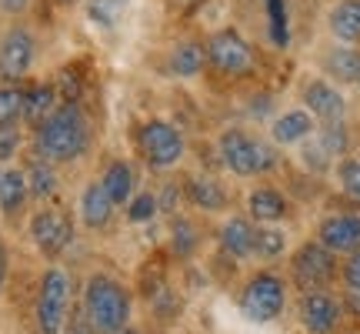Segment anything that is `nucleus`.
Returning <instances> with one entry per match:
<instances>
[{
  "mask_svg": "<svg viewBox=\"0 0 360 334\" xmlns=\"http://www.w3.org/2000/svg\"><path fill=\"white\" fill-rule=\"evenodd\" d=\"M117 334H141L137 328H124V331H117Z\"/></svg>",
  "mask_w": 360,
  "mask_h": 334,
  "instance_id": "43",
  "label": "nucleus"
},
{
  "mask_svg": "<svg viewBox=\"0 0 360 334\" xmlns=\"http://www.w3.org/2000/svg\"><path fill=\"white\" fill-rule=\"evenodd\" d=\"M300 101H304V111H307L314 120H321V124H340V120L347 117V101H344V94L323 78L307 80Z\"/></svg>",
  "mask_w": 360,
  "mask_h": 334,
  "instance_id": "12",
  "label": "nucleus"
},
{
  "mask_svg": "<svg viewBox=\"0 0 360 334\" xmlns=\"http://www.w3.org/2000/svg\"><path fill=\"white\" fill-rule=\"evenodd\" d=\"M37 61V40L27 27L13 24L0 34V84H17L30 74Z\"/></svg>",
  "mask_w": 360,
  "mask_h": 334,
  "instance_id": "9",
  "label": "nucleus"
},
{
  "mask_svg": "<svg viewBox=\"0 0 360 334\" xmlns=\"http://www.w3.org/2000/svg\"><path fill=\"white\" fill-rule=\"evenodd\" d=\"M130 11V0H87V20L101 30H114Z\"/></svg>",
  "mask_w": 360,
  "mask_h": 334,
  "instance_id": "28",
  "label": "nucleus"
},
{
  "mask_svg": "<svg viewBox=\"0 0 360 334\" xmlns=\"http://www.w3.org/2000/svg\"><path fill=\"white\" fill-rule=\"evenodd\" d=\"M84 318L94 324L97 334H117L130 328V314H134V297H130L127 284H120L110 274H90L84 284Z\"/></svg>",
  "mask_w": 360,
  "mask_h": 334,
  "instance_id": "2",
  "label": "nucleus"
},
{
  "mask_svg": "<svg viewBox=\"0 0 360 334\" xmlns=\"http://www.w3.org/2000/svg\"><path fill=\"white\" fill-rule=\"evenodd\" d=\"M184 197H187L197 211H207V214H217V211H227V207H231L227 187H224L217 178H210V174H191V178L184 180Z\"/></svg>",
  "mask_w": 360,
  "mask_h": 334,
  "instance_id": "15",
  "label": "nucleus"
},
{
  "mask_svg": "<svg viewBox=\"0 0 360 334\" xmlns=\"http://www.w3.org/2000/svg\"><path fill=\"white\" fill-rule=\"evenodd\" d=\"M30 241L44 257H60L74 241V221L60 207H44L30 218Z\"/></svg>",
  "mask_w": 360,
  "mask_h": 334,
  "instance_id": "10",
  "label": "nucleus"
},
{
  "mask_svg": "<svg viewBox=\"0 0 360 334\" xmlns=\"http://www.w3.org/2000/svg\"><path fill=\"white\" fill-rule=\"evenodd\" d=\"M314 117L304 111V107H294V111H283L281 117H274L270 124V141L281 144V147H294V144H304L314 137Z\"/></svg>",
  "mask_w": 360,
  "mask_h": 334,
  "instance_id": "17",
  "label": "nucleus"
},
{
  "mask_svg": "<svg viewBox=\"0 0 360 334\" xmlns=\"http://www.w3.org/2000/svg\"><path fill=\"white\" fill-rule=\"evenodd\" d=\"M30 187H27V174L20 167H7L0 178V214L4 218H17L24 211Z\"/></svg>",
  "mask_w": 360,
  "mask_h": 334,
  "instance_id": "22",
  "label": "nucleus"
},
{
  "mask_svg": "<svg viewBox=\"0 0 360 334\" xmlns=\"http://www.w3.org/2000/svg\"><path fill=\"white\" fill-rule=\"evenodd\" d=\"M170 11H177V13H193L197 7H204L207 0H164Z\"/></svg>",
  "mask_w": 360,
  "mask_h": 334,
  "instance_id": "40",
  "label": "nucleus"
},
{
  "mask_svg": "<svg viewBox=\"0 0 360 334\" xmlns=\"http://www.w3.org/2000/svg\"><path fill=\"white\" fill-rule=\"evenodd\" d=\"M177 197H180V187L177 180H167L160 191H157V201H160V211H167V214H174L177 211Z\"/></svg>",
  "mask_w": 360,
  "mask_h": 334,
  "instance_id": "36",
  "label": "nucleus"
},
{
  "mask_svg": "<svg viewBox=\"0 0 360 334\" xmlns=\"http://www.w3.org/2000/svg\"><path fill=\"white\" fill-rule=\"evenodd\" d=\"M264 13H267V34L274 47H287L290 44V13H287V0H260Z\"/></svg>",
  "mask_w": 360,
  "mask_h": 334,
  "instance_id": "27",
  "label": "nucleus"
},
{
  "mask_svg": "<svg viewBox=\"0 0 360 334\" xmlns=\"http://www.w3.org/2000/svg\"><path fill=\"white\" fill-rule=\"evenodd\" d=\"M287 214H290V204H287L283 191H277V187L264 184V187H254L247 194V218L257 221L260 228L264 224H281Z\"/></svg>",
  "mask_w": 360,
  "mask_h": 334,
  "instance_id": "16",
  "label": "nucleus"
},
{
  "mask_svg": "<svg viewBox=\"0 0 360 334\" xmlns=\"http://www.w3.org/2000/svg\"><path fill=\"white\" fill-rule=\"evenodd\" d=\"M57 4H74V0H57Z\"/></svg>",
  "mask_w": 360,
  "mask_h": 334,
  "instance_id": "44",
  "label": "nucleus"
},
{
  "mask_svg": "<svg viewBox=\"0 0 360 334\" xmlns=\"http://www.w3.org/2000/svg\"><path fill=\"white\" fill-rule=\"evenodd\" d=\"M340 304H344V314H354V318H360V291H350V287H344Z\"/></svg>",
  "mask_w": 360,
  "mask_h": 334,
  "instance_id": "39",
  "label": "nucleus"
},
{
  "mask_svg": "<svg viewBox=\"0 0 360 334\" xmlns=\"http://www.w3.org/2000/svg\"><path fill=\"white\" fill-rule=\"evenodd\" d=\"M327 27L340 44H360V0H337L327 13Z\"/></svg>",
  "mask_w": 360,
  "mask_h": 334,
  "instance_id": "20",
  "label": "nucleus"
},
{
  "mask_svg": "<svg viewBox=\"0 0 360 334\" xmlns=\"http://www.w3.org/2000/svg\"><path fill=\"white\" fill-rule=\"evenodd\" d=\"M337 184L350 201H360V157H340L337 161Z\"/></svg>",
  "mask_w": 360,
  "mask_h": 334,
  "instance_id": "33",
  "label": "nucleus"
},
{
  "mask_svg": "<svg viewBox=\"0 0 360 334\" xmlns=\"http://www.w3.org/2000/svg\"><path fill=\"white\" fill-rule=\"evenodd\" d=\"M0 178H4V171H0Z\"/></svg>",
  "mask_w": 360,
  "mask_h": 334,
  "instance_id": "45",
  "label": "nucleus"
},
{
  "mask_svg": "<svg viewBox=\"0 0 360 334\" xmlns=\"http://www.w3.org/2000/svg\"><path fill=\"white\" fill-rule=\"evenodd\" d=\"M297 321L307 334H334L344 321V304L330 291H310L297 301Z\"/></svg>",
  "mask_w": 360,
  "mask_h": 334,
  "instance_id": "11",
  "label": "nucleus"
},
{
  "mask_svg": "<svg viewBox=\"0 0 360 334\" xmlns=\"http://www.w3.org/2000/svg\"><path fill=\"white\" fill-rule=\"evenodd\" d=\"M101 187L117 207L127 204L130 197L137 194V171H134V164L130 161H110L101 174Z\"/></svg>",
  "mask_w": 360,
  "mask_h": 334,
  "instance_id": "19",
  "label": "nucleus"
},
{
  "mask_svg": "<svg viewBox=\"0 0 360 334\" xmlns=\"http://www.w3.org/2000/svg\"><path fill=\"white\" fill-rule=\"evenodd\" d=\"M304 164L314 167V171H327V164H330V157L323 154V147H321L317 141H314V144H307V147H304Z\"/></svg>",
  "mask_w": 360,
  "mask_h": 334,
  "instance_id": "37",
  "label": "nucleus"
},
{
  "mask_svg": "<svg viewBox=\"0 0 360 334\" xmlns=\"http://www.w3.org/2000/svg\"><path fill=\"white\" fill-rule=\"evenodd\" d=\"M157 214H160L157 191H137L127 201V221H130V224H150Z\"/></svg>",
  "mask_w": 360,
  "mask_h": 334,
  "instance_id": "31",
  "label": "nucleus"
},
{
  "mask_svg": "<svg viewBox=\"0 0 360 334\" xmlns=\"http://www.w3.org/2000/svg\"><path fill=\"white\" fill-rule=\"evenodd\" d=\"M200 228L193 224L191 218H184V214H174L170 218V251H174V257H180V261H191L197 251H200Z\"/></svg>",
  "mask_w": 360,
  "mask_h": 334,
  "instance_id": "24",
  "label": "nucleus"
},
{
  "mask_svg": "<svg viewBox=\"0 0 360 334\" xmlns=\"http://www.w3.org/2000/svg\"><path fill=\"white\" fill-rule=\"evenodd\" d=\"M287 251V234L277 228V224H264L257 228V247H254V257L260 261H277Z\"/></svg>",
  "mask_w": 360,
  "mask_h": 334,
  "instance_id": "29",
  "label": "nucleus"
},
{
  "mask_svg": "<svg viewBox=\"0 0 360 334\" xmlns=\"http://www.w3.org/2000/svg\"><path fill=\"white\" fill-rule=\"evenodd\" d=\"M337 274H340L337 254H330L317 237H314V241H304V245L290 254V281L300 287V295L327 291V287L337 281Z\"/></svg>",
  "mask_w": 360,
  "mask_h": 334,
  "instance_id": "6",
  "label": "nucleus"
},
{
  "mask_svg": "<svg viewBox=\"0 0 360 334\" xmlns=\"http://www.w3.org/2000/svg\"><path fill=\"white\" fill-rule=\"evenodd\" d=\"M17 151H20V130L0 128V161H11Z\"/></svg>",
  "mask_w": 360,
  "mask_h": 334,
  "instance_id": "34",
  "label": "nucleus"
},
{
  "mask_svg": "<svg viewBox=\"0 0 360 334\" xmlns=\"http://www.w3.org/2000/svg\"><path fill=\"white\" fill-rule=\"evenodd\" d=\"M240 314H244L250 324H270L277 321L287 308V281L274 271H257L250 274L240 287Z\"/></svg>",
  "mask_w": 360,
  "mask_h": 334,
  "instance_id": "4",
  "label": "nucleus"
},
{
  "mask_svg": "<svg viewBox=\"0 0 360 334\" xmlns=\"http://www.w3.org/2000/svg\"><path fill=\"white\" fill-rule=\"evenodd\" d=\"M217 151L224 167L231 171L233 178H257V174H270L281 167V154L277 147H270L267 141L250 137L240 128H227L217 137Z\"/></svg>",
  "mask_w": 360,
  "mask_h": 334,
  "instance_id": "3",
  "label": "nucleus"
},
{
  "mask_svg": "<svg viewBox=\"0 0 360 334\" xmlns=\"http://www.w3.org/2000/svg\"><path fill=\"white\" fill-rule=\"evenodd\" d=\"M167 67H170V74H174V78H180V80L200 78V70L207 67L204 44H197V40H180V44H174Z\"/></svg>",
  "mask_w": 360,
  "mask_h": 334,
  "instance_id": "21",
  "label": "nucleus"
},
{
  "mask_svg": "<svg viewBox=\"0 0 360 334\" xmlns=\"http://www.w3.org/2000/svg\"><path fill=\"white\" fill-rule=\"evenodd\" d=\"M357 87H360V80H357Z\"/></svg>",
  "mask_w": 360,
  "mask_h": 334,
  "instance_id": "46",
  "label": "nucleus"
},
{
  "mask_svg": "<svg viewBox=\"0 0 360 334\" xmlns=\"http://www.w3.org/2000/svg\"><path fill=\"white\" fill-rule=\"evenodd\" d=\"M60 334H97V331H94V324L84 318V311H77V314L67 318V324H64V331Z\"/></svg>",
  "mask_w": 360,
  "mask_h": 334,
  "instance_id": "38",
  "label": "nucleus"
},
{
  "mask_svg": "<svg viewBox=\"0 0 360 334\" xmlns=\"http://www.w3.org/2000/svg\"><path fill=\"white\" fill-rule=\"evenodd\" d=\"M24 120V90L0 84V128H17Z\"/></svg>",
  "mask_w": 360,
  "mask_h": 334,
  "instance_id": "30",
  "label": "nucleus"
},
{
  "mask_svg": "<svg viewBox=\"0 0 360 334\" xmlns=\"http://www.w3.org/2000/svg\"><path fill=\"white\" fill-rule=\"evenodd\" d=\"M80 221H84V228H90V231H103L110 221H114V211L117 204L107 197V191L101 187V180H90L87 187L80 191Z\"/></svg>",
  "mask_w": 360,
  "mask_h": 334,
  "instance_id": "18",
  "label": "nucleus"
},
{
  "mask_svg": "<svg viewBox=\"0 0 360 334\" xmlns=\"http://www.w3.org/2000/svg\"><path fill=\"white\" fill-rule=\"evenodd\" d=\"M37 157L57 164H74L90 151V117L80 101H60L34 128Z\"/></svg>",
  "mask_w": 360,
  "mask_h": 334,
  "instance_id": "1",
  "label": "nucleus"
},
{
  "mask_svg": "<svg viewBox=\"0 0 360 334\" xmlns=\"http://www.w3.org/2000/svg\"><path fill=\"white\" fill-rule=\"evenodd\" d=\"M70 295L74 284L64 268H47L37 284V304H34V321L37 334H60L70 318Z\"/></svg>",
  "mask_w": 360,
  "mask_h": 334,
  "instance_id": "5",
  "label": "nucleus"
},
{
  "mask_svg": "<svg viewBox=\"0 0 360 334\" xmlns=\"http://www.w3.org/2000/svg\"><path fill=\"white\" fill-rule=\"evenodd\" d=\"M7 264H11V257H7V247L0 245V287L7 281Z\"/></svg>",
  "mask_w": 360,
  "mask_h": 334,
  "instance_id": "42",
  "label": "nucleus"
},
{
  "mask_svg": "<svg viewBox=\"0 0 360 334\" xmlns=\"http://www.w3.org/2000/svg\"><path fill=\"white\" fill-rule=\"evenodd\" d=\"M317 144L323 147V154L327 157H344L350 147V134L347 128H344V120L340 124H323L321 130H317Z\"/></svg>",
  "mask_w": 360,
  "mask_h": 334,
  "instance_id": "32",
  "label": "nucleus"
},
{
  "mask_svg": "<svg viewBox=\"0 0 360 334\" xmlns=\"http://www.w3.org/2000/svg\"><path fill=\"white\" fill-rule=\"evenodd\" d=\"M317 241H321L330 254H357L360 251V214H327L317 224Z\"/></svg>",
  "mask_w": 360,
  "mask_h": 334,
  "instance_id": "13",
  "label": "nucleus"
},
{
  "mask_svg": "<svg viewBox=\"0 0 360 334\" xmlns=\"http://www.w3.org/2000/svg\"><path fill=\"white\" fill-rule=\"evenodd\" d=\"M340 278H344V287L350 291H360V251L350 254L344 264H340Z\"/></svg>",
  "mask_w": 360,
  "mask_h": 334,
  "instance_id": "35",
  "label": "nucleus"
},
{
  "mask_svg": "<svg viewBox=\"0 0 360 334\" xmlns=\"http://www.w3.org/2000/svg\"><path fill=\"white\" fill-rule=\"evenodd\" d=\"M204 54H207V64L214 67L217 74H224V78H244V74L254 70V47L233 27L214 30L204 44Z\"/></svg>",
  "mask_w": 360,
  "mask_h": 334,
  "instance_id": "7",
  "label": "nucleus"
},
{
  "mask_svg": "<svg viewBox=\"0 0 360 334\" xmlns=\"http://www.w3.org/2000/svg\"><path fill=\"white\" fill-rule=\"evenodd\" d=\"M27 7H30V0H0V11L13 13V17H17V13H24Z\"/></svg>",
  "mask_w": 360,
  "mask_h": 334,
  "instance_id": "41",
  "label": "nucleus"
},
{
  "mask_svg": "<svg viewBox=\"0 0 360 334\" xmlns=\"http://www.w3.org/2000/svg\"><path fill=\"white\" fill-rule=\"evenodd\" d=\"M57 107V87L53 84H34L24 90V120L37 128L44 117Z\"/></svg>",
  "mask_w": 360,
  "mask_h": 334,
  "instance_id": "25",
  "label": "nucleus"
},
{
  "mask_svg": "<svg viewBox=\"0 0 360 334\" xmlns=\"http://www.w3.org/2000/svg\"><path fill=\"white\" fill-rule=\"evenodd\" d=\"M217 245L220 251L233 261H247L254 257V247H257V224L244 214H231V218L220 224L217 231Z\"/></svg>",
  "mask_w": 360,
  "mask_h": 334,
  "instance_id": "14",
  "label": "nucleus"
},
{
  "mask_svg": "<svg viewBox=\"0 0 360 334\" xmlns=\"http://www.w3.org/2000/svg\"><path fill=\"white\" fill-rule=\"evenodd\" d=\"M323 70H327V78L340 80V84H354L357 87L360 80V51L347 47V44H337L327 51L323 57Z\"/></svg>",
  "mask_w": 360,
  "mask_h": 334,
  "instance_id": "23",
  "label": "nucleus"
},
{
  "mask_svg": "<svg viewBox=\"0 0 360 334\" xmlns=\"http://www.w3.org/2000/svg\"><path fill=\"white\" fill-rule=\"evenodd\" d=\"M184 147H187L184 134L170 120L154 117V120L141 124V130H137V151L147 161V167H154V171H170L174 164H180Z\"/></svg>",
  "mask_w": 360,
  "mask_h": 334,
  "instance_id": "8",
  "label": "nucleus"
},
{
  "mask_svg": "<svg viewBox=\"0 0 360 334\" xmlns=\"http://www.w3.org/2000/svg\"><path fill=\"white\" fill-rule=\"evenodd\" d=\"M27 174V187H30V197H37V201H47L57 194V171H53L51 161H44V157H34L30 167L24 171Z\"/></svg>",
  "mask_w": 360,
  "mask_h": 334,
  "instance_id": "26",
  "label": "nucleus"
}]
</instances>
